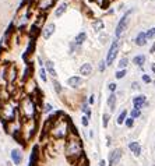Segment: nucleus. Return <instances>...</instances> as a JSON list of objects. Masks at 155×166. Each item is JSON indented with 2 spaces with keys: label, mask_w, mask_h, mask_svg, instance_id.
Returning <instances> with one entry per match:
<instances>
[{
  "label": "nucleus",
  "mask_w": 155,
  "mask_h": 166,
  "mask_svg": "<svg viewBox=\"0 0 155 166\" xmlns=\"http://www.w3.org/2000/svg\"><path fill=\"white\" fill-rule=\"evenodd\" d=\"M66 155H67L70 162H75L78 158H81V155H83V145H81V141H80V138H78V135H77L75 131H73V134H70L69 138H67Z\"/></svg>",
  "instance_id": "f257e3e1"
},
{
  "label": "nucleus",
  "mask_w": 155,
  "mask_h": 166,
  "mask_svg": "<svg viewBox=\"0 0 155 166\" xmlns=\"http://www.w3.org/2000/svg\"><path fill=\"white\" fill-rule=\"evenodd\" d=\"M57 117V113L55 114V120H51L52 126H51V134L55 137V138H64L67 133H69V122L66 119H56Z\"/></svg>",
  "instance_id": "f03ea898"
},
{
  "label": "nucleus",
  "mask_w": 155,
  "mask_h": 166,
  "mask_svg": "<svg viewBox=\"0 0 155 166\" xmlns=\"http://www.w3.org/2000/svg\"><path fill=\"white\" fill-rule=\"evenodd\" d=\"M20 110L22 113L24 120L35 119V102L30 96H24L22 101L20 102Z\"/></svg>",
  "instance_id": "7ed1b4c3"
},
{
  "label": "nucleus",
  "mask_w": 155,
  "mask_h": 166,
  "mask_svg": "<svg viewBox=\"0 0 155 166\" xmlns=\"http://www.w3.org/2000/svg\"><path fill=\"white\" fill-rule=\"evenodd\" d=\"M130 14H131V10L127 11L123 17H122V20L119 21V24H117V27H116V31H115L116 38H119V36L123 34L124 30H126V25H127V21H129V15H130Z\"/></svg>",
  "instance_id": "20e7f679"
},
{
  "label": "nucleus",
  "mask_w": 155,
  "mask_h": 166,
  "mask_svg": "<svg viewBox=\"0 0 155 166\" xmlns=\"http://www.w3.org/2000/svg\"><path fill=\"white\" fill-rule=\"evenodd\" d=\"M119 52V42L115 41L112 43V46H111V49H109V53H108V59H106V64H112L115 60V57H116V54Z\"/></svg>",
  "instance_id": "39448f33"
},
{
  "label": "nucleus",
  "mask_w": 155,
  "mask_h": 166,
  "mask_svg": "<svg viewBox=\"0 0 155 166\" xmlns=\"http://www.w3.org/2000/svg\"><path fill=\"white\" fill-rule=\"evenodd\" d=\"M120 158H122V151L120 149H115L111 152V155H109V165L113 166L116 163H119L120 162Z\"/></svg>",
  "instance_id": "423d86ee"
},
{
  "label": "nucleus",
  "mask_w": 155,
  "mask_h": 166,
  "mask_svg": "<svg viewBox=\"0 0 155 166\" xmlns=\"http://www.w3.org/2000/svg\"><path fill=\"white\" fill-rule=\"evenodd\" d=\"M55 28H56V27H55V24H53V22L48 24V25L42 30V36H43L45 39H49V38L52 36V34L55 32Z\"/></svg>",
  "instance_id": "0eeeda50"
},
{
  "label": "nucleus",
  "mask_w": 155,
  "mask_h": 166,
  "mask_svg": "<svg viewBox=\"0 0 155 166\" xmlns=\"http://www.w3.org/2000/svg\"><path fill=\"white\" fill-rule=\"evenodd\" d=\"M11 159H13L14 165H21V162H22V152L20 149H13L11 151Z\"/></svg>",
  "instance_id": "6e6552de"
},
{
  "label": "nucleus",
  "mask_w": 155,
  "mask_h": 166,
  "mask_svg": "<svg viewBox=\"0 0 155 166\" xmlns=\"http://www.w3.org/2000/svg\"><path fill=\"white\" fill-rule=\"evenodd\" d=\"M55 1H56V0H39V1H38V7H39L41 10H49L52 6L55 4Z\"/></svg>",
  "instance_id": "1a4fd4ad"
},
{
  "label": "nucleus",
  "mask_w": 155,
  "mask_h": 166,
  "mask_svg": "<svg viewBox=\"0 0 155 166\" xmlns=\"http://www.w3.org/2000/svg\"><path fill=\"white\" fill-rule=\"evenodd\" d=\"M67 84H69L71 88H78V87L83 84V81H81L80 77H70V78L67 80Z\"/></svg>",
  "instance_id": "9d476101"
},
{
  "label": "nucleus",
  "mask_w": 155,
  "mask_h": 166,
  "mask_svg": "<svg viewBox=\"0 0 155 166\" xmlns=\"http://www.w3.org/2000/svg\"><path fill=\"white\" fill-rule=\"evenodd\" d=\"M133 103H134V109H138V110H140V108H143V105L145 103V96L144 95L135 96L134 99H133Z\"/></svg>",
  "instance_id": "9b49d317"
},
{
  "label": "nucleus",
  "mask_w": 155,
  "mask_h": 166,
  "mask_svg": "<svg viewBox=\"0 0 155 166\" xmlns=\"http://www.w3.org/2000/svg\"><path fill=\"white\" fill-rule=\"evenodd\" d=\"M80 73L83 74V75H91V73H92L91 63H84L83 66H81V69H80Z\"/></svg>",
  "instance_id": "f8f14e48"
},
{
  "label": "nucleus",
  "mask_w": 155,
  "mask_h": 166,
  "mask_svg": "<svg viewBox=\"0 0 155 166\" xmlns=\"http://www.w3.org/2000/svg\"><path fill=\"white\" fill-rule=\"evenodd\" d=\"M129 148L133 151V154H134L135 156H138L141 154V147H140V144H137V142H130Z\"/></svg>",
  "instance_id": "ddd939ff"
},
{
  "label": "nucleus",
  "mask_w": 155,
  "mask_h": 166,
  "mask_svg": "<svg viewBox=\"0 0 155 166\" xmlns=\"http://www.w3.org/2000/svg\"><path fill=\"white\" fill-rule=\"evenodd\" d=\"M145 42H147V38H145V34H144V32L138 34V35H137V38H135V43H137L138 46H144Z\"/></svg>",
  "instance_id": "4468645a"
},
{
  "label": "nucleus",
  "mask_w": 155,
  "mask_h": 166,
  "mask_svg": "<svg viewBox=\"0 0 155 166\" xmlns=\"http://www.w3.org/2000/svg\"><path fill=\"white\" fill-rule=\"evenodd\" d=\"M46 70L49 71V74H51L52 77H56V75H57V74H56V70H55V66H53V62H51V60L46 62Z\"/></svg>",
  "instance_id": "2eb2a0df"
},
{
  "label": "nucleus",
  "mask_w": 155,
  "mask_h": 166,
  "mask_svg": "<svg viewBox=\"0 0 155 166\" xmlns=\"http://www.w3.org/2000/svg\"><path fill=\"white\" fill-rule=\"evenodd\" d=\"M67 10V4L66 3H63V4H60L57 9H56V11H55V15L56 17H60V15H63L64 14V11Z\"/></svg>",
  "instance_id": "dca6fc26"
},
{
  "label": "nucleus",
  "mask_w": 155,
  "mask_h": 166,
  "mask_svg": "<svg viewBox=\"0 0 155 166\" xmlns=\"http://www.w3.org/2000/svg\"><path fill=\"white\" fill-rule=\"evenodd\" d=\"M108 105H109V109H111V110H115V105H116V95H115V93H111V95H109Z\"/></svg>",
  "instance_id": "f3484780"
},
{
  "label": "nucleus",
  "mask_w": 155,
  "mask_h": 166,
  "mask_svg": "<svg viewBox=\"0 0 155 166\" xmlns=\"http://www.w3.org/2000/svg\"><path fill=\"white\" fill-rule=\"evenodd\" d=\"M92 27L96 32H99L101 30H103V21L102 20H95L92 22Z\"/></svg>",
  "instance_id": "a211bd4d"
},
{
  "label": "nucleus",
  "mask_w": 155,
  "mask_h": 166,
  "mask_svg": "<svg viewBox=\"0 0 155 166\" xmlns=\"http://www.w3.org/2000/svg\"><path fill=\"white\" fill-rule=\"evenodd\" d=\"M85 38H87V34H85V32H80V34L75 36V45H81V43L85 41Z\"/></svg>",
  "instance_id": "6ab92c4d"
},
{
  "label": "nucleus",
  "mask_w": 155,
  "mask_h": 166,
  "mask_svg": "<svg viewBox=\"0 0 155 166\" xmlns=\"http://www.w3.org/2000/svg\"><path fill=\"white\" fill-rule=\"evenodd\" d=\"M133 62H134L135 64H137V66H140V67H141V66L144 64V62H145V57L143 56V54H140V56H135Z\"/></svg>",
  "instance_id": "aec40b11"
},
{
  "label": "nucleus",
  "mask_w": 155,
  "mask_h": 166,
  "mask_svg": "<svg viewBox=\"0 0 155 166\" xmlns=\"http://www.w3.org/2000/svg\"><path fill=\"white\" fill-rule=\"evenodd\" d=\"M126 116H127V112H126V110H123V112L120 113V116L117 117V124H122V123H123L124 119H126Z\"/></svg>",
  "instance_id": "412c9836"
},
{
  "label": "nucleus",
  "mask_w": 155,
  "mask_h": 166,
  "mask_svg": "<svg viewBox=\"0 0 155 166\" xmlns=\"http://www.w3.org/2000/svg\"><path fill=\"white\" fill-rule=\"evenodd\" d=\"M145 38H147V39L155 38V28H151V30H148V32L145 34Z\"/></svg>",
  "instance_id": "4be33fe9"
},
{
  "label": "nucleus",
  "mask_w": 155,
  "mask_h": 166,
  "mask_svg": "<svg viewBox=\"0 0 155 166\" xmlns=\"http://www.w3.org/2000/svg\"><path fill=\"white\" fill-rule=\"evenodd\" d=\"M53 87H55V91H56L57 93L62 92V85H60L59 81H56V80H55V81H53Z\"/></svg>",
  "instance_id": "5701e85b"
},
{
  "label": "nucleus",
  "mask_w": 155,
  "mask_h": 166,
  "mask_svg": "<svg viewBox=\"0 0 155 166\" xmlns=\"http://www.w3.org/2000/svg\"><path fill=\"white\" fill-rule=\"evenodd\" d=\"M39 77L42 78V81H43V83H46V80H48V78H46V71H45V69H41V70H39Z\"/></svg>",
  "instance_id": "b1692460"
},
{
  "label": "nucleus",
  "mask_w": 155,
  "mask_h": 166,
  "mask_svg": "<svg viewBox=\"0 0 155 166\" xmlns=\"http://www.w3.org/2000/svg\"><path fill=\"white\" fill-rule=\"evenodd\" d=\"M108 122H109V114H103V127H108Z\"/></svg>",
  "instance_id": "393cba45"
},
{
  "label": "nucleus",
  "mask_w": 155,
  "mask_h": 166,
  "mask_svg": "<svg viewBox=\"0 0 155 166\" xmlns=\"http://www.w3.org/2000/svg\"><path fill=\"white\" fill-rule=\"evenodd\" d=\"M124 75H126V70H120L116 73V78H123Z\"/></svg>",
  "instance_id": "a878e982"
},
{
  "label": "nucleus",
  "mask_w": 155,
  "mask_h": 166,
  "mask_svg": "<svg viewBox=\"0 0 155 166\" xmlns=\"http://www.w3.org/2000/svg\"><path fill=\"white\" fill-rule=\"evenodd\" d=\"M127 63H129V60H127V59H122V60H120V63H119V66H120L122 69H124V67L127 66Z\"/></svg>",
  "instance_id": "bb28decb"
},
{
  "label": "nucleus",
  "mask_w": 155,
  "mask_h": 166,
  "mask_svg": "<svg viewBox=\"0 0 155 166\" xmlns=\"http://www.w3.org/2000/svg\"><path fill=\"white\" fill-rule=\"evenodd\" d=\"M140 116V110L138 109H134L133 112H131V119H135V117H138Z\"/></svg>",
  "instance_id": "cd10ccee"
},
{
  "label": "nucleus",
  "mask_w": 155,
  "mask_h": 166,
  "mask_svg": "<svg viewBox=\"0 0 155 166\" xmlns=\"http://www.w3.org/2000/svg\"><path fill=\"white\" fill-rule=\"evenodd\" d=\"M83 110L87 113V116H90V114H91V109H90L87 105H84V106H83Z\"/></svg>",
  "instance_id": "c85d7f7f"
},
{
  "label": "nucleus",
  "mask_w": 155,
  "mask_h": 166,
  "mask_svg": "<svg viewBox=\"0 0 155 166\" xmlns=\"http://www.w3.org/2000/svg\"><path fill=\"white\" fill-rule=\"evenodd\" d=\"M51 110H52V105L46 103L45 105V108H43V112H51Z\"/></svg>",
  "instance_id": "c756f323"
},
{
  "label": "nucleus",
  "mask_w": 155,
  "mask_h": 166,
  "mask_svg": "<svg viewBox=\"0 0 155 166\" xmlns=\"http://www.w3.org/2000/svg\"><path fill=\"white\" fill-rule=\"evenodd\" d=\"M133 120H134V119H127V120H126V126H127V127H131V126H133Z\"/></svg>",
  "instance_id": "7c9ffc66"
},
{
  "label": "nucleus",
  "mask_w": 155,
  "mask_h": 166,
  "mask_svg": "<svg viewBox=\"0 0 155 166\" xmlns=\"http://www.w3.org/2000/svg\"><path fill=\"white\" fill-rule=\"evenodd\" d=\"M143 81L148 84V83H151V78H150L148 75H145V74H144V75H143Z\"/></svg>",
  "instance_id": "2f4dec72"
},
{
  "label": "nucleus",
  "mask_w": 155,
  "mask_h": 166,
  "mask_svg": "<svg viewBox=\"0 0 155 166\" xmlns=\"http://www.w3.org/2000/svg\"><path fill=\"white\" fill-rule=\"evenodd\" d=\"M83 126H88V116L83 117Z\"/></svg>",
  "instance_id": "473e14b6"
},
{
  "label": "nucleus",
  "mask_w": 155,
  "mask_h": 166,
  "mask_svg": "<svg viewBox=\"0 0 155 166\" xmlns=\"http://www.w3.org/2000/svg\"><path fill=\"white\" fill-rule=\"evenodd\" d=\"M109 89H111V91L113 92L115 89H116V84H113V83H111V84H109Z\"/></svg>",
  "instance_id": "72a5a7b5"
},
{
  "label": "nucleus",
  "mask_w": 155,
  "mask_h": 166,
  "mask_svg": "<svg viewBox=\"0 0 155 166\" xmlns=\"http://www.w3.org/2000/svg\"><path fill=\"white\" fill-rule=\"evenodd\" d=\"M140 87H138V84L137 83H133V89H138Z\"/></svg>",
  "instance_id": "f704fd0d"
},
{
  "label": "nucleus",
  "mask_w": 155,
  "mask_h": 166,
  "mask_svg": "<svg viewBox=\"0 0 155 166\" xmlns=\"http://www.w3.org/2000/svg\"><path fill=\"white\" fill-rule=\"evenodd\" d=\"M103 63H105V62H101V66H99V69H101V70H105V64H103Z\"/></svg>",
  "instance_id": "c9c22d12"
},
{
  "label": "nucleus",
  "mask_w": 155,
  "mask_h": 166,
  "mask_svg": "<svg viewBox=\"0 0 155 166\" xmlns=\"http://www.w3.org/2000/svg\"><path fill=\"white\" fill-rule=\"evenodd\" d=\"M94 101H95V98H94V95L90 98V103H94Z\"/></svg>",
  "instance_id": "e433bc0d"
},
{
  "label": "nucleus",
  "mask_w": 155,
  "mask_h": 166,
  "mask_svg": "<svg viewBox=\"0 0 155 166\" xmlns=\"http://www.w3.org/2000/svg\"><path fill=\"white\" fill-rule=\"evenodd\" d=\"M105 163H106L105 161H101V162H99V166H105Z\"/></svg>",
  "instance_id": "4c0bfd02"
},
{
  "label": "nucleus",
  "mask_w": 155,
  "mask_h": 166,
  "mask_svg": "<svg viewBox=\"0 0 155 166\" xmlns=\"http://www.w3.org/2000/svg\"><path fill=\"white\" fill-rule=\"evenodd\" d=\"M152 71L155 73V64H152Z\"/></svg>",
  "instance_id": "58836bf2"
},
{
  "label": "nucleus",
  "mask_w": 155,
  "mask_h": 166,
  "mask_svg": "<svg viewBox=\"0 0 155 166\" xmlns=\"http://www.w3.org/2000/svg\"><path fill=\"white\" fill-rule=\"evenodd\" d=\"M154 166H155V165H154Z\"/></svg>",
  "instance_id": "ea45409f"
}]
</instances>
